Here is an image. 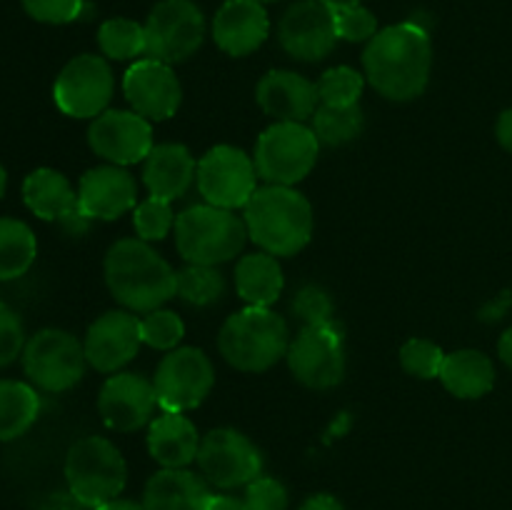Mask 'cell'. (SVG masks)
Masks as SVG:
<instances>
[{"instance_id": "1", "label": "cell", "mask_w": 512, "mask_h": 510, "mask_svg": "<svg viewBox=\"0 0 512 510\" xmlns=\"http://www.w3.org/2000/svg\"><path fill=\"white\" fill-rule=\"evenodd\" d=\"M433 70V40L418 20L385 25L363 50V75L385 100L420 98Z\"/></svg>"}, {"instance_id": "2", "label": "cell", "mask_w": 512, "mask_h": 510, "mask_svg": "<svg viewBox=\"0 0 512 510\" xmlns=\"http://www.w3.org/2000/svg\"><path fill=\"white\" fill-rule=\"evenodd\" d=\"M110 295L130 313H150L175 298V270L158 250L140 238H120L103 260Z\"/></svg>"}, {"instance_id": "3", "label": "cell", "mask_w": 512, "mask_h": 510, "mask_svg": "<svg viewBox=\"0 0 512 510\" xmlns=\"http://www.w3.org/2000/svg\"><path fill=\"white\" fill-rule=\"evenodd\" d=\"M248 238L275 258H293L313 238V205L293 185H258L243 208Z\"/></svg>"}, {"instance_id": "4", "label": "cell", "mask_w": 512, "mask_h": 510, "mask_svg": "<svg viewBox=\"0 0 512 510\" xmlns=\"http://www.w3.org/2000/svg\"><path fill=\"white\" fill-rule=\"evenodd\" d=\"M290 330L273 308L245 305L228 315L218 333V350L240 373H265L288 355Z\"/></svg>"}, {"instance_id": "5", "label": "cell", "mask_w": 512, "mask_h": 510, "mask_svg": "<svg viewBox=\"0 0 512 510\" xmlns=\"http://www.w3.org/2000/svg\"><path fill=\"white\" fill-rule=\"evenodd\" d=\"M175 248L185 263L223 265L238 258L248 243L243 215L218 205H190L175 220Z\"/></svg>"}, {"instance_id": "6", "label": "cell", "mask_w": 512, "mask_h": 510, "mask_svg": "<svg viewBox=\"0 0 512 510\" xmlns=\"http://www.w3.org/2000/svg\"><path fill=\"white\" fill-rule=\"evenodd\" d=\"M65 483L83 508H98L120 498L128 483V463L113 440L85 435L65 455Z\"/></svg>"}, {"instance_id": "7", "label": "cell", "mask_w": 512, "mask_h": 510, "mask_svg": "<svg viewBox=\"0 0 512 510\" xmlns=\"http://www.w3.org/2000/svg\"><path fill=\"white\" fill-rule=\"evenodd\" d=\"M320 143L305 123H273L258 135L255 168L258 178L270 185H298L313 173Z\"/></svg>"}, {"instance_id": "8", "label": "cell", "mask_w": 512, "mask_h": 510, "mask_svg": "<svg viewBox=\"0 0 512 510\" xmlns=\"http://www.w3.org/2000/svg\"><path fill=\"white\" fill-rule=\"evenodd\" d=\"M20 360L30 385L45 393L75 388L88 368L83 340L60 328H43L30 335Z\"/></svg>"}, {"instance_id": "9", "label": "cell", "mask_w": 512, "mask_h": 510, "mask_svg": "<svg viewBox=\"0 0 512 510\" xmlns=\"http://www.w3.org/2000/svg\"><path fill=\"white\" fill-rule=\"evenodd\" d=\"M288 368L300 385L310 390H330L343 383L348 358L345 335L338 323L303 325L288 345Z\"/></svg>"}, {"instance_id": "10", "label": "cell", "mask_w": 512, "mask_h": 510, "mask_svg": "<svg viewBox=\"0 0 512 510\" xmlns=\"http://www.w3.org/2000/svg\"><path fill=\"white\" fill-rule=\"evenodd\" d=\"M115 95V75L108 58L93 53L75 55L63 65L53 85L58 110L75 120H93L105 113Z\"/></svg>"}, {"instance_id": "11", "label": "cell", "mask_w": 512, "mask_h": 510, "mask_svg": "<svg viewBox=\"0 0 512 510\" xmlns=\"http://www.w3.org/2000/svg\"><path fill=\"white\" fill-rule=\"evenodd\" d=\"M160 410L188 413L200 408L215 385L213 360L200 348L180 345L160 358L153 375Z\"/></svg>"}, {"instance_id": "12", "label": "cell", "mask_w": 512, "mask_h": 510, "mask_svg": "<svg viewBox=\"0 0 512 510\" xmlns=\"http://www.w3.org/2000/svg\"><path fill=\"white\" fill-rule=\"evenodd\" d=\"M145 55L163 63H185L205 40V15L193 0H160L145 20Z\"/></svg>"}, {"instance_id": "13", "label": "cell", "mask_w": 512, "mask_h": 510, "mask_svg": "<svg viewBox=\"0 0 512 510\" xmlns=\"http://www.w3.org/2000/svg\"><path fill=\"white\" fill-rule=\"evenodd\" d=\"M198 183L205 203L225 210H243L258 190V168L243 148L220 143L198 160Z\"/></svg>"}, {"instance_id": "14", "label": "cell", "mask_w": 512, "mask_h": 510, "mask_svg": "<svg viewBox=\"0 0 512 510\" xmlns=\"http://www.w3.org/2000/svg\"><path fill=\"white\" fill-rule=\"evenodd\" d=\"M198 468L218 490H235L263 473V453L235 428H213L200 438Z\"/></svg>"}, {"instance_id": "15", "label": "cell", "mask_w": 512, "mask_h": 510, "mask_svg": "<svg viewBox=\"0 0 512 510\" xmlns=\"http://www.w3.org/2000/svg\"><path fill=\"white\" fill-rule=\"evenodd\" d=\"M88 145L98 158L113 165L143 163L155 148L153 123L135 110L108 108L90 120Z\"/></svg>"}, {"instance_id": "16", "label": "cell", "mask_w": 512, "mask_h": 510, "mask_svg": "<svg viewBox=\"0 0 512 510\" xmlns=\"http://www.w3.org/2000/svg\"><path fill=\"white\" fill-rule=\"evenodd\" d=\"M280 48L298 63H320L338 45L335 13L320 0H298L278 23Z\"/></svg>"}, {"instance_id": "17", "label": "cell", "mask_w": 512, "mask_h": 510, "mask_svg": "<svg viewBox=\"0 0 512 510\" xmlns=\"http://www.w3.org/2000/svg\"><path fill=\"white\" fill-rule=\"evenodd\" d=\"M160 408L158 393L153 380L143 373H120L108 375L98 393V413L105 428L115 433H135L153 423L155 410Z\"/></svg>"}, {"instance_id": "18", "label": "cell", "mask_w": 512, "mask_h": 510, "mask_svg": "<svg viewBox=\"0 0 512 510\" xmlns=\"http://www.w3.org/2000/svg\"><path fill=\"white\" fill-rule=\"evenodd\" d=\"M123 95L130 110L148 118L150 123H163L178 113L183 103V85L173 65L145 55L125 70Z\"/></svg>"}, {"instance_id": "19", "label": "cell", "mask_w": 512, "mask_h": 510, "mask_svg": "<svg viewBox=\"0 0 512 510\" xmlns=\"http://www.w3.org/2000/svg\"><path fill=\"white\" fill-rule=\"evenodd\" d=\"M143 345L140 318L130 310H108L90 323L83 338L85 358L98 373H120Z\"/></svg>"}, {"instance_id": "20", "label": "cell", "mask_w": 512, "mask_h": 510, "mask_svg": "<svg viewBox=\"0 0 512 510\" xmlns=\"http://www.w3.org/2000/svg\"><path fill=\"white\" fill-rule=\"evenodd\" d=\"M78 205L90 220H118L138 205V180L123 165H95L80 175Z\"/></svg>"}, {"instance_id": "21", "label": "cell", "mask_w": 512, "mask_h": 510, "mask_svg": "<svg viewBox=\"0 0 512 510\" xmlns=\"http://www.w3.org/2000/svg\"><path fill=\"white\" fill-rule=\"evenodd\" d=\"M255 100L275 123H305L320 105L318 85L295 70H268L255 85Z\"/></svg>"}, {"instance_id": "22", "label": "cell", "mask_w": 512, "mask_h": 510, "mask_svg": "<svg viewBox=\"0 0 512 510\" xmlns=\"http://www.w3.org/2000/svg\"><path fill=\"white\" fill-rule=\"evenodd\" d=\"M213 40L230 58H245L263 48L270 35V15L260 0H225L215 13Z\"/></svg>"}, {"instance_id": "23", "label": "cell", "mask_w": 512, "mask_h": 510, "mask_svg": "<svg viewBox=\"0 0 512 510\" xmlns=\"http://www.w3.org/2000/svg\"><path fill=\"white\" fill-rule=\"evenodd\" d=\"M198 178V160L183 143H158L143 160V185L148 195L178 200L193 188Z\"/></svg>"}, {"instance_id": "24", "label": "cell", "mask_w": 512, "mask_h": 510, "mask_svg": "<svg viewBox=\"0 0 512 510\" xmlns=\"http://www.w3.org/2000/svg\"><path fill=\"white\" fill-rule=\"evenodd\" d=\"M200 438L188 415L160 410L148 425V453L163 468H188L198 460Z\"/></svg>"}, {"instance_id": "25", "label": "cell", "mask_w": 512, "mask_h": 510, "mask_svg": "<svg viewBox=\"0 0 512 510\" xmlns=\"http://www.w3.org/2000/svg\"><path fill=\"white\" fill-rule=\"evenodd\" d=\"M208 480L188 468H160L145 483V510H205L210 500Z\"/></svg>"}, {"instance_id": "26", "label": "cell", "mask_w": 512, "mask_h": 510, "mask_svg": "<svg viewBox=\"0 0 512 510\" xmlns=\"http://www.w3.org/2000/svg\"><path fill=\"white\" fill-rule=\"evenodd\" d=\"M235 290L243 298L245 305H258V308H273L280 300L285 288V275L280 258L255 250L243 255L235 265Z\"/></svg>"}, {"instance_id": "27", "label": "cell", "mask_w": 512, "mask_h": 510, "mask_svg": "<svg viewBox=\"0 0 512 510\" xmlns=\"http://www.w3.org/2000/svg\"><path fill=\"white\" fill-rule=\"evenodd\" d=\"M440 383L450 395L460 400H478L495 385V365L483 350L463 348L445 355Z\"/></svg>"}, {"instance_id": "28", "label": "cell", "mask_w": 512, "mask_h": 510, "mask_svg": "<svg viewBox=\"0 0 512 510\" xmlns=\"http://www.w3.org/2000/svg\"><path fill=\"white\" fill-rule=\"evenodd\" d=\"M23 203L40 220L58 223L63 215L78 208V190L60 170L35 168L23 180Z\"/></svg>"}, {"instance_id": "29", "label": "cell", "mask_w": 512, "mask_h": 510, "mask_svg": "<svg viewBox=\"0 0 512 510\" xmlns=\"http://www.w3.org/2000/svg\"><path fill=\"white\" fill-rule=\"evenodd\" d=\"M40 415L38 390L23 380H0V443L20 438Z\"/></svg>"}, {"instance_id": "30", "label": "cell", "mask_w": 512, "mask_h": 510, "mask_svg": "<svg viewBox=\"0 0 512 510\" xmlns=\"http://www.w3.org/2000/svg\"><path fill=\"white\" fill-rule=\"evenodd\" d=\"M38 258L33 228L18 218H0V280H15L28 273Z\"/></svg>"}, {"instance_id": "31", "label": "cell", "mask_w": 512, "mask_h": 510, "mask_svg": "<svg viewBox=\"0 0 512 510\" xmlns=\"http://www.w3.org/2000/svg\"><path fill=\"white\" fill-rule=\"evenodd\" d=\"M315 138L320 145L328 148H343L360 138L365 128L363 108L358 105H318V110L310 118Z\"/></svg>"}, {"instance_id": "32", "label": "cell", "mask_w": 512, "mask_h": 510, "mask_svg": "<svg viewBox=\"0 0 512 510\" xmlns=\"http://www.w3.org/2000/svg\"><path fill=\"white\" fill-rule=\"evenodd\" d=\"M225 278L218 265L185 263L175 270V298L190 308H210L225 295Z\"/></svg>"}, {"instance_id": "33", "label": "cell", "mask_w": 512, "mask_h": 510, "mask_svg": "<svg viewBox=\"0 0 512 510\" xmlns=\"http://www.w3.org/2000/svg\"><path fill=\"white\" fill-rule=\"evenodd\" d=\"M98 48L108 60H140L148 50L145 25L133 18H108L98 28Z\"/></svg>"}, {"instance_id": "34", "label": "cell", "mask_w": 512, "mask_h": 510, "mask_svg": "<svg viewBox=\"0 0 512 510\" xmlns=\"http://www.w3.org/2000/svg\"><path fill=\"white\" fill-rule=\"evenodd\" d=\"M365 75L350 65H333L318 78V95L323 105H358L365 90Z\"/></svg>"}, {"instance_id": "35", "label": "cell", "mask_w": 512, "mask_h": 510, "mask_svg": "<svg viewBox=\"0 0 512 510\" xmlns=\"http://www.w3.org/2000/svg\"><path fill=\"white\" fill-rule=\"evenodd\" d=\"M175 220H178V215H175L173 203L153 198V195L140 200L133 210V228L145 243H158V240L168 238L175 230Z\"/></svg>"}, {"instance_id": "36", "label": "cell", "mask_w": 512, "mask_h": 510, "mask_svg": "<svg viewBox=\"0 0 512 510\" xmlns=\"http://www.w3.org/2000/svg\"><path fill=\"white\" fill-rule=\"evenodd\" d=\"M140 335H143V345L170 353L180 348V340L185 338V323L175 310H150L140 318Z\"/></svg>"}, {"instance_id": "37", "label": "cell", "mask_w": 512, "mask_h": 510, "mask_svg": "<svg viewBox=\"0 0 512 510\" xmlns=\"http://www.w3.org/2000/svg\"><path fill=\"white\" fill-rule=\"evenodd\" d=\"M445 350L435 340L428 338H410L400 348V365L408 375L418 380H435L440 378V370L445 363Z\"/></svg>"}, {"instance_id": "38", "label": "cell", "mask_w": 512, "mask_h": 510, "mask_svg": "<svg viewBox=\"0 0 512 510\" xmlns=\"http://www.w3.org/2000/svg\"><path fill=\"white\" fill-rule=\"evenodd\" d=\"M293 315L303 325H323L335 320V303L328 290L318 283H308L293 295Z\"/></svg>"}, {"instance_id": "39", "label": "cell", "mask_w": 512, "mask_h": 510, "mask_svg": "<svg viewBox=\"0 0 512 510\" xmlns=\"http://www.w3.org/2000/svg\"><path fill=\"white\" fill-rule=\"evenodd\" d=\"M335 13V30L338 38L345 43H370L378 33V18L370 8L360 5H350V8L333 10Z\"/></svg>"}, {"instance_id": "40", "label": "cell", "mask_w": 512, "mask_h": 510, "mask_svg": "<svg viewBox=\"0 0 512 510\" xmlns=\"http://www.w3.org/2000/svg\"><path fill=\"white\" fill-rule=\"evenodd\" d=\"M25 13L45 25H68L85 10V0H20Z\"/></svg>"}, {"instance_id": "41", "label": "cell", "mask_w": 512, "mask_h": 510, "mask_svg": "<svg viewBox=\"0 0 512 510\" xmlns=\"http://www.w3.org/2000/svg\"><path fill=\"white\" fill-rule=\"evenodd\" d=\"M243 500L248 510H288L290 505L288 488L270 475H258L253 483L245 485Z\"/></svg>"}, {"instance_id": "42", "label": "cell", "mask_w": 512, "mask_h": 510, "mask_svg": "<svg viewBox=\"0 0 512 510\" xmlns=\"http://www.w3.org/2000/svg\"><path fill=\"white\" fill-rule=\"evenodd\" d=\"M25 328L20 315L10 305L0 303V370L23 355L25 348Z\"/></svg>"}, {"instance_id": "43", "label": "cell", "mask_w": 512, "mask_h": 510, "mask_svg": "<svg viewBox=\"0 0 512 510\" xmlns=\"http://www.w3.org/2000/svg\"><path fill=\"white\" fill-rule=\"evenodd\" d=\"M298 510H345V508H343V503L335 498V495L315 493V495H310V498H305L303 505H300Z\"/></svg>"}, {"instance_id": "44", "label": "cell", "mask_w": 512, "mask_h": 510, "mask_svg": "<svg viewBox=\"0 0 512 510\" xmlns=\"http://www.w3.org/2000/svg\"><path fill=\"white\" fill-rule=\"evenodd\" d=\"M495 138L508 153H512V108L500 113L498 123H495Z\"/></svg>"}, {"instance_id": "45", "label": "cell", "mask_w": 512, "mask_h": 510, "mask_svg": "<svg viewBox=\"0 0 512 510\" xmlns=\"http://www.w3.org/2000/svg\"><path fill=\"white\" fill-rule=\"evenodd\" d=\"M205 510H248V505H245L243 498H235V495L213 493Z\"/></svg>"}, {"instance_id": "46", "label": "cell", "mask_w": 512, "mask_h": 510, "mask_svg": "<svg viewBox=\"0 0 512 510\" xmlns=\"http://www.w3.org/2000/svg\"><path fill=\"white\" fill-rule=\"evenodd\" d=\"M93 510H145V505L138 503V500L115 498V500H108V503L98 505V508H93Z\"/></svg>"}, {"instance_id": "47", "label": "cell", "mask_w": 512, "mask_h": 510, "mask_svg": "<svg viewBox=\"0 0 512 510\" xmlns=\"http://www.w3.org/2000/svg\"><path fill=\"white\" fill-rule=\"evenodd\" d=\"M498 355L505 365L512 370V328L505 330L498 340Z\"/></svg>"}, {"instance_id": "48", "label": "cell", "mask_w": 512, "mask_h": 510, "mask_svg": "<svg viewBox=\"0 0 512 510\" xmlns=\"http://www.w3.org/2000/svg\"><path fill=\"white\" fill-rule=\"evenodd\" d=\"M320 3L328 5L330 10H340V8H350V5H360L363 0H320Z\"/></svg>"}, {"instance_id": "49", "label": "cell", "mask_w": 512, "mask_h": 510, "mask_svg": "<svg viewBox=\"0 0 512 510\" xmlns=\"http://www.w3.org/2000/svg\"><path fill=\"white\" fill-rule=\"evenodd\" d=\"M5 188H8V173H5L3 163H0V198L5 195Z\"/></svg>"}, {"instance_id": "50", "label": "cell", "mask_w": 512, "mask_h": 510, "mask_svg": "<svg viewBox=\"0 0 512 510\" xmlns=\"http://www.w3.org/2000/svg\"><path fill=\"white\" fill-rule=\"evenodd\" d=\"M260 3H278V0H260Z\"/></svg>"}]
</instances>
